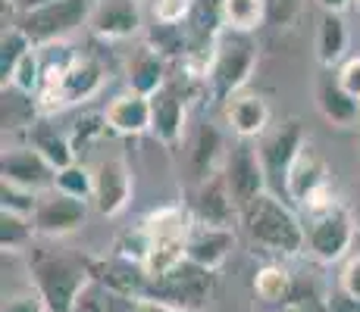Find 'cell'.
Here are the masks:
<instances>
[{"label":"cell","instance_id":"obj_1","mask_svg":"<svg viewBox=\"0 0 360 312\" xmlns=\"http://www.w3.org/2000/svg\"><path fill=\"white\" fill-rule=\"evenodd\" d=\"M238 228L254 253L269 256V262L304 253V219L288 200L276 197L273 191L260 194L238 212Z\"/></svg>","mask_w":360,"mask_h":312},{"label":"cell","instance_id":"obj_2","mask_svg":"<svg viewBox=\"0 0 360 312\" xmlns=\"http://www.w3.org/2000/svg\"><path fill=\"white\" fill-rule=\"evenodd\" d=\"M29 272L51 312H72L75 297L94 281L88 256H72L66 250H29Z\"/></svg>","mask_w":360,"mask_h":312},{"label":"cell","instance_id":"obj_3","mask_svg":"<svg viewBox=\"0 0 360 312\" xmlns=\"http://www.w3.org/2000/svg\"><path fill=\"white\" fill-rule=\"evenodd\" d=\"M191 212L182 206H160V210L148 212L138 228L144 234V272L148 278H163L166 272H172L176 266L185 262V244H188L191 231Z\"/></svg>","mask_w":360,"mask_h":312},{"label":"cell","instance_id":"obj_4","mask_svg":"<svg viewBox=\"0 0 360 312\" xmlns=\"http://www.w3.org/2000/svg\"><path fill=\"white\" fill-rule=\"evenodd\" d=\"M254 66H257V44H254L251 34L223 32L204 62V75H200L204 91L213 100L226 103L229 97L241 94V88L251 79Z\"/></svg>","mask_w":360,"mask_h":312},{"label":"cell","instance_id":"obj_5","mask_svg":"<svg viewBox=\"0 0 360 312\" xmlns=\"http://www.w3.org/2000/svg\"><path fill=\"white\" fill-rule=\"evenodd\" d=\"M304 253H310L316 262H342L357 244V222L351 206L342 200H326V203L304 210Z\"/></svg>","mask_w":360,"mask_h":312},{"label":"cell","instance_id":"obj_6","mask_svg":"<svg viewBox=\"0 0 360 312\" xmlns=\"http://www.w3.org/2000/svg\"><path fill=\"white\" fill-rule=\"evenodd\" d=\"M91 10H94V0H51L44 6L19 13L13 25L29 38L32 47L44 50V47L66 44L75 32L88 29Z\"/></svg>","mask_w":360,"mask_h":312},{"label":"cell","instance_id":"obj_7","mask_svg":"<svg viewBox=\"0 0 360 312\" xmlns=\"http://www.w3.org/2000/svg\"><path fill=\"white\" fill-rule=\"evenodd\" d=\"M307 141H310L307 131H304V125L297 119L273 122L257 141H254L260 165H263V175H266V184L276 197L285 200V175H288V169H292L295 156L301 154V147Z\"/></svg>","mask_w":360,"mask_h":312},{"label":"cell","instance_id":"obj_8","mask_svg":"<svg viewBox=\"0 0 360 312\" xmlns=\"http://www.w3.org/2000/svg\"><path fill=\"white\" fill-rule=\"evenodd\" d=\"M285 200L301 212L332 200L329 163H326L323 150L316 147L314 141L304 144L301 154L295 156L292 169H288V175H285Z\"/></svg>","mask_w":360,"mask_h":312},{"label":"cell","instance_id":"obj_9","mask_svg":"<svg viewBox=\"0 0 360 312\" xmlns=\"http://www.w3.org/2000/svg\"><path fill=\"white\" fill-rule=\"evenodd\" d=\"M213 294V272L195 266L185 259L182 266H176L172 272H166L163 278L150 281L148 300H157L169 309H195L204 312V303Z\"/></svg>","mask_w":360,"mask_h":312},{"label":"cell","instance_id":"obj_10","mask_svg":"<svg viewBox=\"0 0 360 312\" xmlns=\"http://www.w3.org/2000/svg\"><path fill=\"white\" fill-rule=\"evenodd\" d=\"M131 191H135V182H131L126 156L110 154L91 165V206L101 216H120L131 203Z\"/></svg>","mask_w":360,"mask_h":312},{"label":"cell","instance_id":"obj_11","mask_svg":"<svg viewBox=\"0 0 360 312\" xmlns=\"http://www.w3.org/2000/svg\"><path fill=\"white\" fill-rule=\"evenodd\" d=\"M223 178H226V184H229V194H232L235 206H238V212L245 210L251 200H257L260 194L269 191L254 141L232 144L229 154H226V163H223Z\"/></svg>","mask_w":360,"mask_h":312},{"label":"cell","instance_id":"obj_12","mask_svg":"<svg viewBox=\"0 0 360 312\" xmlns=\"http://www.w3.org/2000/svg\"><path fill=\"white\" fill-rule=\"evenodd\" d=\"M182 150H185V175H188V187L207 182L210 175H217L226 163V154H229V147H226V141H223V131H219L210 119H200L195 128L185 135Z\"/></svg>","mask_w":360,"mask_h":312},{"label":"cell","instance_id":"obj_13","mask_svg":"<svg viewBox=\"0 0 360 312\" xmlns=\"http://www.w3.org/2000/svg\"><path fill=\"white\" fill-rule=\"evenodd\" d=\"M150 135L163 147H179L188 135V94L179 81L169 79L150 97Z\"/></svg>","mask_w":360,"mask_h":312},{"label":"cell","instance_id":"obj_14","mask_svg":"<svg viewBox=\"0 0 360 312\" xmlns=\"http://www.w3.org/2000/svg\"><path fill=\"white\" fill-rule=\"evenodd\" d=\"M88 219V200H79V197H69L63 191H47L41 194L38 200V210H34V231L38 238H51V240H60L66 234H75Z\"/></svg>","mask_w":360,"mask_h":312},{"label":"cell","instance_id":"obj_15","mask_svg":"<svg viewBox=\"0 0 360 312\" xmlns=\"http://www.w3.org/2000/svg\"><path fill=\"white\" fill-rule=\"evenodd\" d=\"M185 210L200 225H217V228H238V206H235L229 184L223 178V169L210 175L207 182L188 187V203Z\"/></svg>","mask_w":360,"mask_h":312},{"label":"cell","instance_id":"obj_16","mask_svg":"<svg viewBox=\"0 0 360 312\" xmlns=\"http://www.w3.org/2000/svg\"><path fill=\"white\" fill-rule=\"evenodd\" d=\"M0 178L25 187V191H34V194H47L57 187V169H53L32 144L4 147V156H0Z\"/></svg>","mask_w":360,"mask_h":312},{"label":"cell","instance_id":"obj_17","mask_svg":"<svg viewBox=\"0 0 360 312\" xmlns=\"http://www.w3.org/2000/svg\"><path fill=\"white\" fill-rule=\"evenodd\" d=\"M144 25V0H94L88 29L101 41H129Z\"/></svg>","mask_w":360,"mask_h":312},{"label":"cell","instance_id":"obj_18","mask_svg":"<svg viewBox=\"0 0 360 312\" xmlns=\"http://www.w3.org/2000/svg\"><path fill=\"white\" fill-rule=\"evenodd\" d=\"M232 247H235V228H217V225L191 222L188 244H185V259L207 269V272H217V269L229 259Z\"/></svg>","mask_w":360,"mask_h":312},{"label":"cell","instance_id":"obj_19","mask_svg":"<svg viewBox=\"0 0 360 312\" xmlns=\"http://www.w3.org/2000/svg\"><path fill=\"white\" fill-rule=\"evenodd\" d=\"M223 116H226V125L238 141H257L263 131L273 125V116H269V103L263 100L260 94H251V91H241L229 97L223 103Z\"/></svg>","mask_w":360,"mask_h":312},{"label":"cell","instance_id":"obj_20","mask_svg":"<svg viewBox=\"0 0 360 312\" xmlns=\"http://www.w3.org/2000/svg\"><path fill=\"white\" fill-rule=\"evenodd\" d=\"M103 119H107V128L120 137L144 135L150 131V97H141L135 91L110 97V103L103 107Z\"/></svg>","mask_w":360,"mask_h":312},{"label":"cell","instance_id":"obj_21","mask_svg":"<svg viewBox=\"0 0 360 312\" xmlns=\"http://www.w3.org/2000/svg\"><path fill=\"white\" fill-rule=\"evenodd\" d=\"M316 109L335 128H351L360 119V103L338 85L335 72H329V69L316 79Z\"/></svg>","mask_w":360,"mask_h":312},{"label":"cell","instance_id":"obj_22","mask_svg":"<svg viewBox=\"0 0 360 312\" xmlns=\"http://www.w3.org/2000/svg\"><path fill=\"white\" fill-rule=\"evenodd\" d=\"M169 81L166 75V57L157 47L141 44L126 62V85L129 91L141 94V97H154L160 88Z\"/></svg>","mask_w":360,"mask_h":312},{"label":"cell","instance_id":"obj_23","mask_svg":"<svg viewBox=\"0 0 360 312\" xmlns=\"http://www.w3.org/2000/svg\"><path fill=\"white\" fill-rule=\"evenodd\" d=\"M316 60L323 69L342 66L348 60V44H351V32L345 22L342 13H320V22H316Z\"/></svg>","mask_w":360,"mask_h":312},{"label":"cell","instance_id":"obj_24","mask_svg":"<svg viewBox=\"0 0 360 312\" xmlns=\"http://www.w3.org/2000/svg\"><path fill=\"white\" fill-rule=\"evenodd\" d=\"M251 287H254V297L260 300V306L269 309V306H282L285 300H292L297 284L282 262H263L257 272H254Z\"/></svg>","mask_w":360,"mask_h":312},{"label":"cell","instance_id":"obj_25","mask_svg":"<svg viewBox=\"0 0 360 312\" xmlns=\"http://www.w3.org/2000/svg\"><path fill=\"white\" fill-rule=\"evenodd\" d=\"M29 144H32V147L38 150V154L44 156L57 172L66 169V165H72V163H79V159H75L72 144H69V135H63V131L53 128V125L47 122V116H41V119L29 128Z\"/></svg>","mask_w":360,"mask_h":312},{"label":"cell","instance_id":"obj_26","mask_svg":"<svg viewBox=\"0 0 360 312\" xmlns=\"http://www.w3.org/2000/svg\"><path fill=\"white\" fill-rule=\"evenodd\" d=\"M266 25L263 0H223V29L238 34H254Z\"/></svg>","mask_w":360,"mask_h":312},{"label":"cell","instance_id":"obj_27","mask_svg":"<svg viewBox=\"0 0 360 312\" xmlns=\"http://www.w3.org/2000/svg\"><path fill=\"white\" fill-rule=\"evenodd\" d=\"M38 238L34 222L29 216H16V212H0V247L6 253H25L32 240Z\"/></svg>","mask_w":360,"mask_h":312},{"label":"cell","instance_id":"obj_28","mask_svg":"<svg viewBox=\"0 0 360 312\" xmlns=\"http://www.w3.org/2000/svg\"><path fill=\"white\" fill-rule=\"evenodd\" d=\"M41 79H44V60H41L38 47H32V50L16 62V69H13L10 81H6L4 88H16V91H22V94H29V97H38Z\"/></svg>","mask_w":360,"mask_h":312},{"label":"cell","instance_id":"obj_29","mask_svg":"<svg viewBox=\"0 0 360 312\" xmlns=\"http://www.w3.org/2000/svg\"><path fill=\"white\" fill-rule=\"evenodd\" d=\"M107 131L110 128H107L103 113H88V116H82V119H75L72 128H69L66 135H69V144H72L75 156H79V154H85L88 147H94V144H98Z\"/></svg>","mask_w":360,"mask_h":312},{"label":"cell","instance_id":"obj_30","mask_svg":"<svg viewBox=\"0 0 360 312\" xmlns=\"http://www.w3.org/2000/svg\"><path fill=\"white\" fill-rule=\"evenodd\" d=\"M29 50H32L29 38H25V34L19 32L16 25L4 29V38H0V75H4V85L10 81V75H13V69H16V62L22 60Z\"/></svg>","mask_w":360,"mask_h":312},{"label":"cell","instance_id":"obj_31","mask_svg":"<svg viewBox=\"0 0 360 312\" xmlns=\"http://www.w3.org/2000/svg\"><path fill=\"white\" fill-rule=\"evenodd\" d=\"M38 200H41V194L25 191V187L0 178V212H16V216L32 219L34 210H38Z\"/></svg>","mask_w":360,"mask_h":312},{"label":"cell","instance_id":"obj_32","mask_svg":"<svg viewBox=\"0 0 360 312\" xmlns=\"http://www.w3.org/2000/svg\"><path fill=\"white\" fill-rule=\"evenodd\" d=\"M57 191L91 203V165L72 163V165H66V169H60L57 172Z\"/></svg>","mask_w":360,"mask_h":312},{"label":"cell","instance_id":"obj_33","mask_svg":"<svg viewBox=\"0 0 360 312\" xmlns=\"http://www.w3.org/2000/svg\"><path fill=\"white\" fill-rule=\"evenodd\" d=\"M304 6H307V0H263L266 25H273V29H292L297 19L304 16Z\"/></svg>","mask_w":360,"mask_h":312},{"label":"cell","instance_id":"obj_34","mask_svg":"<svg viewBox=\"0 0 360 312\" xmlns=\"http://www.w3.org/2000/svg\"><path fill=\"white\" fill-rule=\"evenodd\" d=\"M113 303H116V294H110L103 284L91 281L72 303V312H113Z\"/></svg>","mask_w":360,"mask_h":312},{"label":"cell","instance_id":"obj_35","mask_svg":"<svg viewBox=\"0 0 360 312\" xmlns=\"http://www.w3.org/2000/svg\"><path fill=\"white\" fill-rule=\"evenodd\" d=\"M338 284H342L345 300H351L354 306H360V234H357L354 250L345 256V266H342V275H338Z\"/></svg>","mask_w":360,"mask_h":312},{"label":"cell","instance_id":"obj_36","mask_svg":"<svg viewBox=\"0 0 360 312\" xmlns=\"http://www.w3.org/2000/svg\"><path fill=\"white\" fill-rule=\"evenodd\" d=\"M144 4L150 6L157 25H182L188 19L191 6H195V0H144Z\"/></svg>","mask_w":360,"mask_h":312},{"label":"cell","instance_id":"obj_37","mask_svg":"<svg viewBox=\"0 0 360 312\" xmlns=\"http://www.w3.org/2000/svg\"><path fill=\"white\" fill-rule=\"evenodd\" d=\"M0 312H51L44 303V297L34 290V284L29 287H19V290H10V294H4V306Z\"/></svg>","mask_w":360,"mask_h":312},{"label":"cell","instance_id":"obj_38","mask_svg":"<svg viewBox=\"0 0 360 312\" xmlns=\"http://www.w3.org/2000/svg\"><path fill=\"white\" fill-rule=\"evenodd\" d=\"M260 312H332L326 306V300H323L320 294H314V290H295L292 300H285L282 306H269V309H260Z\"/></svg>","mask_w":360,"mask_h":312},{"label":"cell","instance_id":"obj_39","mask_svg":"<svg viewBox=\"0 0 360 312\" xmlns=\"http://www.w3.org/2000/svg\"><path fill=\"white\" fill-rule=\"evenodd\" d=\"M122 312H172V309L144 297V300H126V303H122Z\"/></svg>","mask_w":360,"mask_h":312},{"label":"cell","instance_id":"obj_40","mask_svg":"<svg viewBox=\"0 0 360 312\" xmlns=\"http://www.w3.org/2000/svg\"><path fill=\"white\" fill-rule=\"evenodd\" d=\"M316 4H320L326 13H345L351 4H354V0H316Z\"/></svg>","mask_w":360,"mask_h":312},{"label":"cell","instance_id":"obj_41","mask_svg":"<svg viewBox=\"0 0 360 312\" xmlns=\"http://www.w3.org/2000/svg\"><path fill=\"white\" fill-rule=\"evenodd\" d=\"M351 212H354V222H357V231H360V184H357V197H354V206H351Z\"/></svg>","mask_w":360,"mask_h":312},{"label":"cell","instance_id":"obj_42","mask_svg":"<svg viewBox=\"0 0 360 312\" xmlns=\"http://www.w3.org/2000/svg\"><path fill=\"white\" fill-rule=\"evenodd\" d=\"M16 4L19 0H4V6H13V10H16Z\"/></svg>","mask_w":360,"mask_h":312},{"label":"cell","instance_id":"obj_43","mask_svg":"<svg viewBox=\"0 0 360 312\" xmlns=\"http://www.w3.org/2000/svg\"><path fill=\"white\" fill-rule=\"evenodd\" d=\"M351 6H354V10H357V16H360V0H354V4H351Z\"/></svg>","mask_w":360,"mask_h":312},{"label":"cell","instance_id":"obj_44","mask_svg":"<svg viewBox=\"0 0 360 312\" xmlns=\"http://www.w3.org/2000/svg\"><path fill=\"white\" fill-rule=\"evenodd\" d=\"M172 312H195V309H172Z\"/></svg>","mask_w":360,"mask_h":312}]
</instances>
